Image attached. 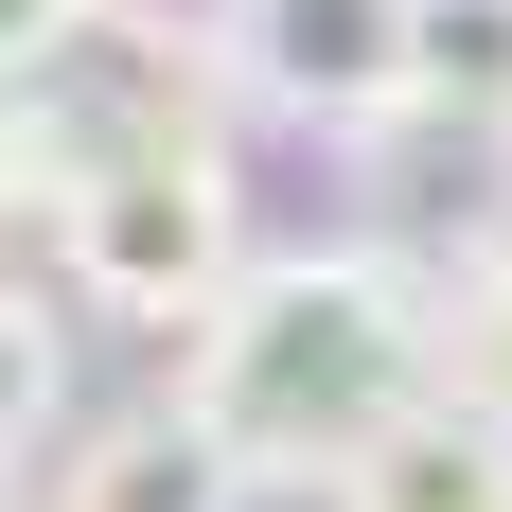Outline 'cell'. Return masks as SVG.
I'll return each instance as SVG.
<instances>
[{"label": "cell", "mask_w": 512, "mask_h": 512, "mask_svg": "<svg viewBox=\"0 0 512 512\" xmlns=\"http://www.w3.org/2000/svg\"><path fill=\"white\" fill-rule=\"evenodd\" d=\"M442 389V283L389 248H283L195 318V407L248 477H354Z\"/></svg>", "instance_id": "1"}, {"label": "cell", "mask_w": 512, "mask_h": 512, "mask_svg": "<svg viewBox=\"0 0 512 512\" xmlns=\"http://www.w3.org/2000/svg\"><path fill=\"white\" fill-rule=\"evenodd\" d=\"M53 230H71V283L106 318H212L248 283V212H230V159L195 124H89V142H53Z\"/></svg>", "instance_id": "2"}, {"label": "cell", "mask_w": 512, "mask_h": 512, "mask_svg": "<svg viewBox=\"0 0 512 512\" xmlns=\"http://www.w3.org/2000/svg\"><path fill=\"white\" fill-rule=\"evenodd\" d=\"M230 71L301 124H407V0H230Z\"/></svg>", "instance_id": "3"}, {"label": "cell", "mask_w": 512, "mask_h": 512, "mask_svg": "<svg viewBox=\"0 0 512 512\" xmlns=\"http://www.w3.org/2000/svg\"><path fill=\"white\" fill-rule=\"evenodd\" d=\"M265 477L230 460V424L177 389V407H124V424H89V460H71V512H248Z\"/></svg>", "instance_id": "4"}, {"label": "cell", "mask_w": 512, "mask_h": 512, "mask_svg": "<svg viewBox=\"0 0 512 512\" xmlns=\"http://www.w3.org/2000/svg\"><path fill=\"white\" fill-rule=\"evenodd\" d=\"M336 512H512V424L460 407V389H424V407L336 477Z\"/></svg>", "instance_id": "5"}, {"label": "cell", "mask_w": 512, "mask_h": 512, "mask_svg": "<svg viewBox=\"0 0 512 512\" xmlns=\"http://www.w3.org/2000/svg\"><path fill=\"white\" fill-rule=\"evenodd\" d=\"M407 124H512V0H407Z\"/></svg>", "instance_id": "6"}, {"label": "cell", "mask_w": 512, "mask_h": 512, "mask_svg": "<svg viewBox=\"0 0 512 512\" xmlns=\"http://www.w3.org/2000/svg\"><path fill=\"white\" fill-rule=\"evenodd\" d=\"M442 389H460V407H495V424H512V248L477 265L460 301H442Z\"/></svg>", "instance_id": "7"}, {"label": "cell", "mask_w": 512, "mask_h": 512, "mask_svg": "<svg viewBox=\"0 0 512 512\" xmlns=\"http://www.w3.org/2000/svg\"><path fill=\"white\" fill-rule=\"evenodd\" d=\"M53 389H71V354H53V318L0 283V460H36V424H53Z\"/></svg>", "instance_id": "8"}, {"label": "cell", "mask_w": 512, "mask_h": 512, "mask_svg": "<svg viewBox=\"0 0 512 512\" xmlns=\"http://www.w3.org/2000/svg\"><path fill=\"white\" fill-rule=\"evenodd\" d=\"M106 36V0H0V89H36L53 53H89Z\"/></svg>", "instance_id": "9"}]
</instances>
